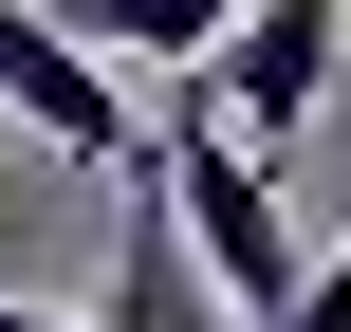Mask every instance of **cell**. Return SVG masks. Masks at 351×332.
I'll list each match as a JSON object with an SVG mask.
<instances>
[{"label": "cell", "mask_w": 351, "mask_h": 332, "mask_svg": "<svg viewBox=\"0 0 351 332\" xmlns=\"http://www.w3.org/2000/svg\"><path fill=\"white\" fill-rule=\"evenodd\" d=\"M278 332H351V240H333V259H315V296H296V314H278Z\"/></svg>", "instance_id": "obj_5"}, {"label": "cell", "mask_w": 351, "mask_h": 332, "mask_svg": "<svg viewBox=\"0 0 351 332\" xmlns=\"http://www.w3.org/2000/svg\"><path fill=\"white\" fill-rule=\"evenodd\" d=\"M204 111L278 166V148L333 111V0H241V18H222V55H204Z\"/></svg>", "instance_id": "obj_2"}, {"label": "cell", "mask_w": 351, "mask_h": 332, "mask_svg": "<svg viewBox=\"0 0 351 332\" xmlns=\"http://www.w3.org/2000/svg\"><path fill=\"white\" fill-rule=\"evenodd\" d=\"M93 332H222V277H204V240H185L167 166H130V185H111V296H93Z\"/></svg>", "instance_id": "obj_3"}, {"label": "cell", "mask_w": 351, "mask_h": 332, "mask_svg": "<svg viewBox=\"0 0 351 332\" xmlns=\"http://www.w3.org/2000/svg\"><path fill=\"white\" fill-rule=\"evenodd\" d=\"M148 166H167V203H185V240H204L222 314H259V332H278L296 296H315V240L278 222V166H259V148H241V129L204 111V74H185V111L148 129Z\"/></svg>", "instance_id": "obj_1"}, {"label": "cell", "mask_w": 351, "mask_h": 332, "mask_svg": "<svg viewBox=\"0 0 351 332\" xmlns=\"http://www.w3.org/2000/svg\"><path fill=\"white\" fill-rule=\"evenodd\" d=\"M56 18H74V37H93V55H167V74H204V55H222V18H241V0H56Z\"/></svg>", "instance_id": "obj_4"}, {"label": "cell", "mask_w": 351, "mask_h": 332, "mask_svg": "<svg viewBox=\"0 0 351 332\" xmlns=\"http://www.w3.org/2000/svg\"><path fill=\"white\" fill-rule=\"evenodd\" d=\"M0 332H93V314H37V296H0Z\"/></svg>", "instance_id": "obj_6"}]
</instances>
